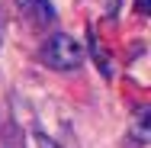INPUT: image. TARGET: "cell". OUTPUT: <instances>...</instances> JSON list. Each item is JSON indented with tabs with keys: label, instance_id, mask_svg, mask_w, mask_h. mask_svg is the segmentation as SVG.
Wrapping results in <instances>:
<instances>
[{
	"label": "cell",
	"instance_id": "6da1fadb",
	"mask_svg": "<svg viewBox=\"0 0 151 148\" xmlns=\"http://www.w3.org/2000/svg\"><path fill=\"white\" fill-rule=\"evenodd\" d=\"M39 58L45 61L48 68H55V71H74L84 61V45L74 35H68V32H55V35L45 39Z\"/></svg>",
	"mask_w": 151,
	"mask_h": 148
},
{
	"label": "cell",
	"instance_id": "277c9868",
	"mask_svg": "<svg viewBox=\"0 0 151 148\" xmlns=\"http://www.w3.org/2000/svg\"><path fill=\"white\" fill-rule=\"evenodd\" d=\"M39 148H58V145H55L48 135H39Z\"/></svg>",
	"mask_w": 151,
	"mask_h": 148
},
{
	"label": "cell",
	"instance_id": "5b68a950",
	"mask_svg": "<svg viewBox=\"0 0 151 148\" xmlns=\"http://www.w3.org/2000/svg\"><path fill=\"white\" fill-rule=\"evenodd\" d=\"M138 10H142V13H148V0H138Z\"/></svg>",
	"mask_w": 151,
	"mask_h": 148
},
{
	"label": "cell",
	"instance_id": "3957f363",
	"mask_svg": "<svg viewBox=\"0 0 151 148\" xmlns=\"http://www.w3.org/2000/svg\"><path fill=\"white\" fill-rule=\"evenodd\" d=\"M129 139H132V145H148V139H151V110H148V106L138 110V116H135V122H132Z\"/></svg>",
	"mask_w": 151,
	"mask_h": 148
},
{
	"label": "cell",
	"instance_id": "7a4b0ae2",
	"mask_svg": "<svg viewBox=\"0 0 151 148\" xmlns=\"http://www.w3.org/2000/svg\"><path fill=\"white\" fill-rule=\"evenodd\" d=\"M16 6H19L29 19H35V23H52V19H55V6H52L48 0H16Z\"/></svg>",
	"mask_w": 151,
	"mask_h": 148
}]
</instances>
